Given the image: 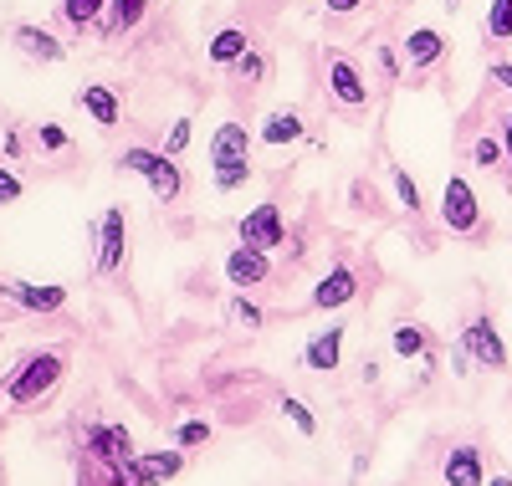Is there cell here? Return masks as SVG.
<instances>
[{
	"label": "cell",
	"instance_id": "1",
	"mask_svg": "<svg viewBox=\"0 0 512 486\" xmlns=\"http://www.w3.org/2000/svg\"><path fill=\"white\" fill-rule=\"evenodd\" d=\"M62 369H67V359L62 353H36V359H26L21 369H16V379L6 384V405H36L41 394H47L57 379H62Z\"/></svg>",
	"mask_w": 512,
	"mask_h": 486
},
{
	"label": "cell",
	"instance_id": "2",
	"mask_svg": "<svg viewBox=\"0 0 512 486\" xmlns=\"http://www.w3.org/2000/svg\"><path fill=\"white\" fill-rule=\"evenodd\" d=\"M128 174H139V180H149V190L159 195V200H175L180 195V164L169 159V154H154V149H123V159H118Z\"/></svg>",
	"mask_w": 512,
	"mask_h": 486
},
{
	"label": "cell",
	"instance_id": "3",
	"mask_svg": "<svg viewBox=\"0 0 512 486\" xmlns=\"http://www.w3.org/2000/svg\"><path fill=\"white\" fill-rule=\"evenodd\" d=\"M441 220H446V231L456 236H472L482 226V205H477V190L461 180V174H451L446 190H441Z\"/></svg>",
	"mask_w": 512,
	"mask_h": 486
},
{
	"label": "cell",
	"instance_id": "4",
	"mask_svg": "<svg viewBox=\"0 0 512 486\" xmlns=\"http://www.w3.org/2000/svg\"><path fill=\"white\" fill-rule=\"evenodd\" d=\"M461 348H466V359L482 364V369H492V374H502V369H507V343H502V333H497V323H492V318H472V323H466Z\"/></svg>",
	"mask_w": 512,
	"mask_h": 486
},
{
	"label": "cell",
	"instance_id": "5",
	"mask_svg": "<svg viewBox=\"0 0 512 486\" xmlns=\"http://www.w3.org/2000/svg\"><path fill=\"white\" fill-rule=\"evenodd\" d=\"M241 246H256V251H277L287 241V226H282V210L272 200H262L251 215H241V226H236Z\"/></svg>",
	"mask_w": 512,
	"mask_h": 486
},
{
	"label": "cell",
	"instance_id": "6",
	"mask_svg": "<svg viewBox=\"0 0 512 486\" xmlns=\"http://www.w3.org/2000/svg\"><path fill=\"white\" fill-rule=\"evenodd\" d=\"M123 267V205H108L98 220V272Z\"/></svg>",
	"mask_w": 512,
	"mask_h": 486
},
{
	"label": "cell",
	"instance_id": "7",
	"mask_svg": "<svg viewBox=\"0 0 512 486\" xmlns=\"http://www.w3.org/2000/svg\"><path fill=\"white\" fill-rule=\"evenodd\" d=\"M441 476H446V486H487V461L477 446H456V451H446Z\"/></svg>",
	"mask_w": 512,
	"mask_h": 486
},
{
	"label": "cell",
	"instance_id": "8",
	"mask_svg": "<svg viewBox=\"0 0 512 486\" xmlns=\"http://www.w3.org/2000/svg\"><path fill=\"white\" fill-rule=\"evenodd\" d=\"M267 251H256V246H236L231 256H226V282L231 287H262L267 282Z\"/></svg>",
	"mask_w": 512,
	"mask_h": 486
},
{
	"label": "cell",
	"instance_id": "9",
	"mask_svg": "<svg viewBox=\"0 0 512 486\" xmlns=\"http://www.w3.org/2000/svg\"><path fill=\"white\" fill-rule=\"evenodd\" d=\"M88 451H93L103 466H123L128 456H134V440H128L123 425H93V430H88Z\"/></svg>",
	"mask_w": 512,
	"mask_h": 486
},
{
	"label": "cell",
	"instance_id": "10",
	"mask_svg": "<svg viewBox=\"0 0 512 486\" xmlns=\"http://www.w3.org/2000/svg\"><path fill=\"white\" fill-rule=\"evenodd\" d=\"M359 297V277L349 272V267H333L318 287H313V307L318 313H333V307H344V302H354Z\"/></svg>",
	"mask_w": 512,
	"mask_h": 486
},
{
	"label": "cell",
	"instance_id": "11",
	"mask_svg": "<svg viewBox=\"0 0 512 486\" xmlns=\"http://www.w3.org/2000/svg\"><path fill=\"white\" fill-rule=\"evenodd\" d=\"M328 87H333V98L344 103V108H364V103H369L364 77H359L354 62H344V57H333V62H328Z\"/></svg>",
	"mask_w": 512,
	"mask_h": 486
},
{
	"label": "cell",
	"instance_id": "12",
	"mask_svg": "<svg viewBox=\"0 0 512 486\" xmlns=\"http://www.w3.org/2000/svg\"><path fill=\"white\" fill-rule=\"evenodd\" d=\"M241 159H251V134L241 123H221L216 128V139H210V164H241Z\"/></svg>",
	"mask_w": 512,
	"mask_h": 486
},
{
	"label": "cell",
	"instance_id": "13",
	"mask_svg": "<svg viewBox=\"0 0 512 486\" xmlns=\"http://www.w3.org/2000/svg\"><path fill=\"white\" fill-rule=\"evenodd\" d=\"M338 353H344V328H323V333H313V338H308L303 364H308V369H318V374H328V369H338Z\"/></svg>",
	"mask_w": 512,
	"mask_h": 486
},
{
	"label": "cell",
	"instance_id": "14",
	"mask_svg": "<svg viewBox=\"0 0 512 486\" xmlns=\"http://www.w3.org/2000/svg\"><path fill=\"white\" fill-rule=\"evenodd\" d=\"M77 108L88 113V118H93L98 128H113V123H118V98L108 93L103 82H88V87H77Z\"/></svg>",
	"mask_w": 512,
	"mask_h": 486
},
{
	"label": "cell",
	"instance_id": "15",
	"mask_svg": "<svg viewBox=\"0 0 512 486\" xmlns=\"http://www.w3.org/2000/svg\"><path fill=\"white\" fill-rule=\"evenodd\" d=\"M0 292H6V297H16L21 307H31V313H57V307L67 302V287H31V282H6Z\"/></svg>",
	"mask_w": 512,
	"mask_h": 486
},
{
	"label": "cell",
	"instance_id": "16",
	"mask_svg": "<svg viewBox=\"0 0 512 486\" xmlns=\"http://www.w3.org/2000/svg\"><path fill=\"white\" fill-rule=\"evenodd\" d=\"M441 52H446V41H441L436 26H420V31H410V41H405L410 67H431V62H441Z\"/></svg>",
	"mask_w": 512,
	"mask_h": 486
},
{
	"label": "cell",
	"instance_id": "17",
	"mask_svg": "<svg viewBox=\"0 0 512 486\" xmlns=\"http://www.w3.org/2000/svg\"><path fill=\"white\" fill-rule=\"evenodd\" d=\"M297 139H303V118H297L292 108L267 113V123H262V144H297Z\"/></svg>",
	"mask_w": 512,
	"mask_h": 486
},
{
	"label": "cell",
	"instance_id": "18",
	"mask_svg": "<svg viewBox=\"0 0 512 486\" xmlns=\"http://www.w3.org/2000/svg\"><path fill=\"white\" fill-rule=\"evenodd\" d=\"M16 47H21L26 57H41V62H62V41L47 36L41 26H21V31H16Z\"/></svg>",
	"mask_w": 512,
	"mask_h": 486
},
{
	"label": "cell",
	"instance_id": "19",
	"mask_svg": "<svg viewBox=\"0 0 512 486\" xmlns=\"http://www.w3.org/2000/svg\"><path fill=\"white\" fill-rule=\"evenodd\" d=\"M241 57H246V31H236V26L216 31V41H210V62L231 67V62H241Z\"/></svg>",
	"mask_w": 512,
	"mask_h": 486
},
{
	"label": "cell",
	"instance_id": "20",
	"mask_svg": "<svg viewBox=\"0 0 512 486\" xmlns=\"http://www.w3.org/2000/svg\"><path fill=\"white\" fill-rule=\"evenodd\" d=\"M108 6H113L108 36H118V31H128V26H139V16H144V0H108Z\"/></svg>",
	"mask_w": 512,
	"mask_h": 486
},
{
	"label": "cell",
	"instance_id": "21",
	"mask_svg": "<svg viewBox=\"0 0 512 486\" xmlns=\"http://www.w3.org/2000/svg\"><path fill=\"white\" fill-rule=\"evenodd\" d=\"M103 6H108V0H62V16H67L72 26H93V21L103 16Z\"/></svg>",
	"mask_w": 512,
	"mask_h": 486
},
{
	"label": "cell",
	"instance_id": "22",
	"mask_svg": "<svg viewBox=\"0 0 512 486\" xmlns=\"http://www.w3.org/2000/svg\"><path fill=\"white\" fill-rule=\"evenodd\" d=\"M487 36H492V41H512V0H492V11H487Z\"/></svg>",
	"mask_w": 512,
	"mask_h": 486
},
{
	"label": "cell",
	"instance_id": "23",
	"mask_svg": "<svg viewBox=\"0 0 512 486\" xmlns=\"http://www.w3.org/2000/svg\"><path fill=\"white\" fill-rule=\"evenodd\" d=\"M395 353H400V359H425V333L420 328H395Z\"/></svg>",
	"mask_w": 512,
	"mask_h": 486
},
{
	"label": "cell",
	"instance_id": "24",
	"mask_svg": "<svg viewBox=\"0 0 512 486\" xmlns=\"http://www.w3.org/2000/svg\"><path fill=\"white\" fill-rule=\"evenodd\" d=\"M282 415L297 425V435H318V420L308 415V405H303V400H292V394H287V400H282Z\"/></svg>",
	"mask_w": 512,
	"mask_h": 486
},
{
	"label": "cell",
	"instance_id": "25",
	"mask_svg": "<svg viewBox=\"0 0 512 486\" xmlns=\"http://www.w3.org/2000/svg\"><path fill=\"white\" fill-rule=\"evenodd\" d=\"M251 180V159H241V164H221L216 169V190H241Z\"/></svg>",
	"mask_w": 512,
	"mask_h": 486
},
{
	"label": "cell",
	"instance_id": "26",
	"mask_svg": "<svg viewBox=\"0 0 512 486\" xmlns=\"http://www.w3.org/2000/svg\"><path fill=\"white\" fill-rule=\"evenodd\" d=\"M502 154H507V149H502L497 139H477V144H472V164H477V169H497Z\"/></svg>",
	"mask_w": 512,
	"mask_h": 486
},
{
	"label": "cell",
	"instance_id": "27",
	"mask_svg": "<svg viewBox=\"0 0 512 486\" xmlns=\"http://www.w3.org/2000/svg\"><path fill=\"white\" fill-rule=\"evenodd\" d=\"M390 180H395V195H400V205L405 210H420V185L410 180L405 169H390Z\"/></svg>",
	"mask_w": 512,
	"mask_h": 486
},
{
	"label": "cell",
	"instance_id": "28",
	"mask_svg": "<svg viewBox=\"0 0 512 486\" xmlns=\"http://www.w3.org/2000/svg\"><path fill=\"white\" fill-rule=\"evenodd\" d=\"M175 440H180L185 451H190V446H205V440H210V420H185V425L175 430Z\"/></svg>",
	"mask_w": 512,
	"mask_h": 486
},
{
	"label": "cell",
	"instance_id": "29",
	"mask_svg": "<svg viewBox=\"0 0 512 486\" xmlns=\"http://www.w3.org/2000/svg\"><path fill=\"white\" fill-rule=\"evenodd\" d=\"M190 134H195V128H190V118H180L175 128H169V139H164V154H169V159H175V154H185V149H190Z\"/></svg>",
	"mask_w": 512,
	"mask_h": 486
},
{
	"label": "cell",
	"instance_id": "30",
	"mask_svg": "<svg viewBox=\"0 0 512 486\" xmlns=\"http://www.w3.org/2000/svg\"><path fill=\"white\" fill-rule=\"evenodd\" d=\"M231 318L246 323V328H262V307H251L246 297H236V302H231Z\"/></svg>",
	"mask_w": 512,
	"mask_h": 486
},
{
	"label": "cell",
	"instance_id": "31",
	"mask_svg": "<svg viewBox=\"0 0 512 486\" xmlns=\"http://www.w3.org/2000/svg\"><path fill=\"white\" fill-rule=\"evenodd\" d=\"M16 200H21V180L0 164V205H16Z\"/></svg>",
	"mask_w": 512,
	"mask_h": 486
},
{
	"label": "cell",
	"instance_id": "32",
	"mask_svg": "<svg viewBox=\"0 0 512 486\" xmlns=\"http://www.w3.org/2000/svg\"><path fill=\"white\" fill-rule=\"evenodd\" d=\"M236 67H241V77H246V82H262V72H267V62L256 57V52H246V57H241Z\"/></svg>",
	"mask_w": 512,
	"mask_h": 486
},
{
	"label": "cell",
	"instance_id": "33",
	"mask_svg": "<svg viewBox=\"0 0 512 486\" xmlns=\"http://www.w3.org/2000/svg\"><path fill=\"white\" fill-rule=\"evenodd\" d=\"M41 149H67V134L57 123H41Z\"/></svg>",
	"mask_w": 512,
	"mask_h": 486
},
{
	"label": "cell",
	"instance_id": "34",
	"mask_svg": "<svg viewBox=\"0 0 512 486\" xmlns=\"http://www.w3.org/2000/svg\"><path fill=\"white\" fill-rule=\"evenodd\" d=\"M492 82H502L507 93H512V62H497V67H492Z\"/></svg>",
	"mask_w": 512,
	"mask_h": 486
},
{
	"label": "cell",
	"instance_id": "35",
	"mask_svg": "<svg viewBox=\"0 0 512 486\" xmlns=\"http://www.w3.org/2000/svg\"><path fill=\"white\" fill-rule=\"evenodd\" d=\"M502 149H507V159H512V113L502 118Z\"/></svg>",
	"mask_w": 512,
	"mask_h": 486
},
{
	"label": "cell",
	"instance_id": "36",
	"mask_svg": "<svg viewBox=\"0 0 512 486\" xmlns=\"http://www.w3.org/2000/svg\"><path fill=\"white\" fill-rule=\"evenodd\" d=\"M328 11H359V0H328Z\"/></svg>",
	"mask_w": 512,
	"mask_h": 486
},
{
	"label": "cell",
	"instance_id": "37",
	"mask_svg": "<svg viewBox=\"0 0 512 486\" xmlns=\"http://www.w3.org/2000/svg\"><path fill=\"white\" fill-rule=\"evenodd\" d=\"M487 486H512V476H492V481H487Z\"/></svg>",
	"mask_w": 512,
	"mask_h": 486
},
{
	"label": "cell",
	"instance_id": "38",
	"mask_svg": "<svg viewBox=\"0 0 512 486\" xmlns=\"http://www.w3.org/2000/svg\"><path fill=\"white\" fill-rule=\"evenodd\" d=\"M451 6H456V0H451Z\"/></svg>",
	"mask_w": 512,
	"mask_h": 486
}]
</instances>
